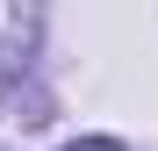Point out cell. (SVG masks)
Here are the masks:
<instances>
[{
  "instance_id": "obj_1",
  "label": "cell",
  "mask_w": 158,
  "mask_h": 151,
  "mask_svg": "<svg viewBox=\"0 0 158 151\" xmlns=\"http://www.w3.org/2000/svg\"><path fill=\"white\" fill-rule=\"evenodd\" d=\"M72 151H122L115 137H94V144H72Z\"/></svg>"
}]
</instances>
